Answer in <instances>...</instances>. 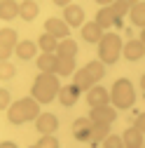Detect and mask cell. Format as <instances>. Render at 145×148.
I'll use <instances>...</instances> for the list:
<instances>
[{
    "instance_id": "cell-1",
    "label": "cell",
    "mask_w": 145,
    "mask_h": 148,
    "mask_svg": "<svg viewBox=\"0 0 145 148\" xmlns=\"http://www.w3.org/2000/svg\"><path fill=\"white\" fill-rule=\"evenodd\" d=\"M59 92H61L59 75H54V73H40V75L33 80L30 97L38 103H51L54 99H59Z\"/></svg>"
},
{
    "instance_id": "cell-2",
    "label": "cell",
    "mask_w": 145,
    "mask_h": 148,
    "mask_svg": "<svg viewBox=\"0 0 145 148\" xmlns=\"http://www.w3.org/2000/svg\"><path fill=\"white\" fill-rule=\"evenodd\" d=\"M42 113H40V103L35 101L33 97H24V99H16L9 110H7V120L12 125H24V122H35Z\"/></svg>"
},
{
    "instance_id": "cell-3",
    "label": "cell",
    "mask_w": 145,
    "mask_h": 148,
    "mask_svg": "<svg viewBox=\"0 0 145 148\" xmlns=\"http://www.w3.org/2000/svg\"><path fill=\"white\" fill-rule=\"evenodd\" d=\"M103 75H105V64L103 61H89L84 68H80L72 75V85L80 92H89L103 80Z\"/></svg>"
},
{
    "instance_id": "cell-4",
    "label": "cell",
    "mask_w": 145,
    "mask_h": 148,
    "mask_svg": "<svg viewBox=\"0 0 145 148\" xmlns=\"http://www.w3.org/2000/svg\"><path fill=\"white\" fill-rule=\"evenodd\" d=\"M124 54V42L117 33H105L98 42V61L103 64H117V59Z\"/></svg>"
},
{
    "instance_id": "cell-5",
    "label": "cell",
    "mask_w": 145,
    "mask_h": 148,
    "mask_svg": "<svg viewBox=\"0 0 145 148\" xmlns=\"http://www.w3.org/2000/svg\"><path fill=\"white\" fill-rule=\"evenodd\" d=\"M110 101L115 108H131L136 103V92H133L131 80H126V78L115 80L110 87Z\"/></svg>"
},
{
    "instance_id": "cell-6",
    "label": "cell",
    "mask_w": 145,
    "mask_h": 148,
    "mask_svg": "<svg viewBox=\"0 0 145 148\" xmlns=\"http://www.w3.org/2000/svg\"><path fill=\"white\" fill-rule=\"evenodd\" d=\"M19 38H16V31L12 28H0V61H7L12 54L16 52Z\"/></svg>"
},
{
    "instance_id": "cell-7",
    "label": "cell",
    "mask_w": 145,
    "mask_h": 148,
    "mask_svg": "<svg viewBox=\"0 0 145 148\" xmlns=\"http://www.w3.org/2000/svg\"><path fill=\"white\" fill-rule=\"evenodd\" d=\"M89 120L94 125H112L117 120V108L115 106H101L89 110Z\"/></svg>"
},
{
    "instance_id": "cell-8",
    "label": "cell",
    "mask_w": 145,
    "mask_h": 148,
    "mask_svg": "<svg viewBox=\"0 0 145 148\" xmlns=\"http://www.w3.org/2000/svg\"><path fill=\"white\" fill-rule=\"evenodd\" d=\"M91 132H94V122L89 118H77L72 122V136L77 141H84V143H91Z\"/></svg>"
},
{
    "instance_id": "cell-9",
    "label": "cell",
    "mask_w": 145,
    "mask_h": 148,
    "mask_svg": "<svg viewBox=\"0 0 145 148\" xmlns=\"http://www.w3.org/2000/svg\"><path fill=\"white\" fill-rule=\"evenodd\" d=\"M45 33L54 35L56 40H66L70 35V26L63 21V19H56V16H51V19L45 21Z\"/></svg>"
},
{
    "instance_id": "cell-10",
    "label": "cell",
    "mask_w": 145,
    "mask_h": 148,
    "mask_svg": "<svg viewBox=\"0 0 145 148\" xmlns=\"http://www.w3.org/2000/svg\"><path fill=\"white\" fill-rule=\"evenodd\" d=\"M87 103L91 108H101V106H110V89H105L101 85H96L94 89L87 92Z\"/></svg>"
},
{
    "instance_id": "cell-11",
    "label": "cell",
    "mask_w": 145,
    "mask_h": 148,
    "mask_svg": "<svg viewBox=\"0 0 145 148\" xmlns=\"http://www.w3.org/2000/svg\"><path fill=\"white\" fill-rule=\"evenodd\" d=\"M35 129H38L42 136H51L59 129V118L54 113H42L38 120H35Z\"/></svg>"
},
{
    "instance_id": "cell-12",
    "label": "cell",
    "mask_w": 145,
    "mask_h": 148,
    "mask_svg": "<svg viewBox=\"0 0 145 148\" xmlns=\"http://www.w3.org/2000/svg\"><path fill=\"white\" fill-rule=\"evenodd\" d=\"M63 21L70 26V28H82L87 21H84V10L80 5H68L63 10Z\"/></svg>"
},
{
    "instance_id": "cell-13",
    "label": "cell",
    "mask_w": 145,
    "mask_h": 148,
    "mask_svg": "<svg viewBox=\"0 0 145 148\" xmlns=\"http://www.w3.org/2000/svg\"><path fill=\"white\" fill-rule=\"evenodd\" d=\"M103 28L96 24V21H87L84 26H82V38L87 40V42H101L103 40Z\"/></svg>"
},
{
    "instance_id": "cell-14",
    "label": "cell",
    "mask_w": 145,
    "mask_h": 148,
    "mask_svg": "<svg viewBox=\"0 0 145 148\" xmlns=\"http://www.w3.org/2000/svg\"><path fill=\"white\" fill-rule=\"evenodd\" d=\"M77 99H80V89H77L75 85H66V87H61V92H59V101H61V106L70 108V106L77 103Z\"/></svg>"
},
{
    "instance_id": "cell-15",
    "label": "cell",
    "mask_w": 145,
    "mask_h": 148,
    "mask_svg": "<svg viewBox=\"0 0 145 148\" xmlns=\"http://www.w3.org/2000/svg\"><path fill=\"white\" fill-rule=\"evenodd\" d=\"M103 31L105 28H112L115 26V21H117V16H115V12H112V7L108 5V7H101L98 12H96V19H94Z\"/></svg>"
},
{
    "instance_id": "cell-16",
    "label": "cell",
    "mask_w": 145,
    "mask_h": 148,
    "mask_svg": "<svg viewBox=\"0 0 145 148\" xmlns=\"http://www.w3.org/2000/svg\"><path fill=\"white\" fill-rule=\"evenodd\" d=\"M124 57L129 59V61H138L145 57V45L140 40H129L124 45Z\"/></svg>"
},
{
    "instance_id": "cell-17",
    "label": "cell",
    "mask_w": 145,
    "mask_h": 148,
    "mask_svg": "<svg viewBox=\"0 0 145 148\" xmlns=\"http://www.w3.org/2000/svg\"><path fill=\"white\" fill-rule=\"evenodd\" d=\"M122 139H124V146H126V148H143V146H145L143 132H138L136 127H129V129L122 134Z\"/></svg>"
},
{
    "instance_id": "cell-18",
    "label": "cell",
    "mask_w": 145,
    "mask_h": 148,
    "mask_svg": "<svg viewBox=\"0 0 145 148\" xmlns=\"http://www.w3.org/2000/svg\"><path fill=\"white\" fill-rule=\"evenodd\" d=\"M56 64H59V57L56 54H40L38 57V68L42 71V73H54L56 75Z\"/></svg>"
},
{
    "instance_id": "cell-19",
    "label": "cell",
    "mask_w": 145,
    "mask_h": 148,
    "mask_svg": "<svg viewBox=\"0 0 145 148\" xmlns=\"http://www.w3.org/2000/svg\"><path fill=\"white\" fill-rule=\"evenodd\" d=\"M19 7H21V3L3 0V3H0V19H3V21H9V19H14V16H19Z\"/></svg>"
},
{
    "instance_id": "cell-20",
    "label": "cell",
    "mask_w": 145,
    "mask_h": 148,
    "mask_svg": "<svg viewBox=\"0 0 145 148\" xmlns=\"http://www.w3.org/2000/svg\"><path fill=\"white\" fill-rule=\"evenodd\" d=\"M35 52H38V45H35L33 40H19V45H16V57L19 59H24V61H28V59H33L35 57Z\"/></svg>"
},
{
    "instance_id": "cell-21",
    "label": "cell",
    "mask_w": 145,
    "mask_h": 148,
    "mask_svg": "<svg viewBox=\"0 0 145 148\" xmlns=\"http://www.w3.org/2000/svg\"><path fill=\"white\" fill-rule=\"evenodd\" d=\"M59 42H61V40H56V38L49 35V33H42L40 38H38V47H40L45 54H56V52H59Z\"/></svg>"
},
{
    "instance_id": "cell-22",
    "label": "cell",
    "mask_w": 145,
    "mask_h": 148,
    "mask_svg": "<svg viewBox=\"0 0 145 148\" xmlns=\"http://www.w3.org/2000/svg\"><path fill=\"white\" fill-rule=\"evenodd\" d=\"M56 57H63V59H75L77 57V42L72 40V38H66L59 42V52H56Z\"/></svg>"
},
{
    "instance_id": "cell-23",
    "label": "cell",
    "mask_w": 145,
    "mask_h": 148,
    "mask_svg": "<svg viewBox=\"0 0 145 148\" xmlns=\"http://www.w3.org/2000/svg\"><path fill=\"white\" fill-rule=\"evenodd\" d=\"M38 14H40L38 3H33V0H24V3H21V7H19V16H21L24 21H33Z\"/></svg>"
},
{
    "instance_id": "cell-24",
    "label": "cell",
    "mask_w": 145,
    "mask_h": 148,
    "mask_svg": "<svg viewBox=\"0 0 145 148\" xmlns=\"http://www.w3.org/2000/svg\"><path fill=\"white\" fill-rule=\"evenodd\" d=\"M129 16H131V24H133V26L145 28V3H133Z\"/></svg>"
},
{
    "instance_id": "cell-25",
    "label": "cell",
    "mask_w": 145,
    "mask_h": 148,
    "mask_svg": "<svg viewBox=\"0 0 145 148\" xmlns=\"http://www.w3.org/2000/svg\"><path fill=\"white\" fill-rule=\"evenodd\" d=\"M77 68H75V59H63L59 57V64H56V75H75Z\"/></svg>"
},
{
    "instance_id": "cell-26",
    "label": "cell",
    "mask_w": 145,
    "mask_h": 148,
    "mask_svg": "<svg viewBox=\"0 0 145 148\" xmlns=\"http://www.w3.org/2000/svg\"><path fill=\"white\" fill-rule=\"evenodd\" d=\"M108 136H110V125H94V132H91V143H103Z\"/></svg>"
},
{
    "instance_id": "cell-27",
    "label": "cell",
    "mask_w": 145,
    "mask_h": 148,
    "mask_svg": "<svg viewBox=\"0 0 145 148\" xmlns=\"http://www.w3.org/2000/svg\"><path fill=\"white\" fill-rule=\"evenodd\" d=\"M131 5H133V3H126V0H119V3H112L110 7H112V12H115V16L119 19V16H124V14H129V12H131Z\"/></svg>"
},
{
    "instance_id": "cell-28",
    "label": "cell",
    "mask_w": 145,
    "mask_h": 148,
    "mask_svg": "<svg viewBox=\"0 0 145 148\" xmlns=\"http://www.w3.org/2000/svg\"><path fill=\"white\" fill-rule=\"evenodd\" d=\"M14 73H16V68H14L9 61H0V80H9V78H14Z\"/></svg>"
},
{
    "instance_id": "cell-29",
    "label": "cell",
    "mask_w": 145,
    "mask_h": 148,
    "mask_svg": "<svg viewBox=\"0 0 145 148\" xmlns=\"http://www.w3.org/2000/svg\"><path fill=\"white\" fill-rule=\"evenodd\" d=\"M103 148H126V146H124V139H122V136L110 134V136L103 141Z\"/></svg>"
},
{
    "instance_id": "cell-30",
    "label": "cell",
    "mask_w": 145,
    "mask_h": 148,
    "mask_svg": "<svg viewBox=\"0 0 145 148\" xmlns=\"http://www.w3.org/2000/svg\"><path fill=\"white\" fill-rule=\"evenodd\" d=\"M38 146L40 148H61V143H59V139L56 136H40V141H38Z\"/></svg>"
},
{
    "instance_id": "cell-31",
    "label": "cell",
    "mask_w": 145,
    "mask_h": 148,
    "mask_svg": "<svg viewBox=\"0 0 145 148\" xmlns=\"http://www.w3.org/2000/svg\"><path fill=\"white\" fill-rule=\"evenodd\" d=\"M9 106H12V97H9V89H0V108L9 110Z\"/></svg>"
},
{
    "instance_id": "cell-32",
    "label": "cell",
    "mask_w": 145,
    "mask_h": 148,
    "mask_svg": "<svg viewBox=\"0 0 145 148\" xmlns=\"http://www.w3.org/2000/svg\"><path fill=\"white\" fill-rule=\"evenodd\" d=\"M133 127L138 129V132H143V134H145V113L136 115V120H133Z\"/></svg>"
},
{
    "instance_id": "cell-33",
    "label": "cell",
    "mask_w": 145,
    "mask_h": 148,
    "mask_svg": "<svg viewBox=\"0 0 145 148\" xmlns=\"http://www.w3.org/2000/svg\"><path fill=\"white\" fill-rule=\"evenodd\" d=\"M0 148H16V143H14V141H3Z\"/></svg>"
},
{
    "instance_id": "cell-34",
    "label": "cell",
    "mask_w": 145,
    "mask_h": 148,
    "mask_svg": "<svg viewBox=\"0 0 145 148\" xmlns=\"http://www.w3.org/2000/svg\"><path fill=\"white\" fill-rule=\"evenodd\" d=\"M138 40H140V42H143V45H145V28H143V31H140V38H138Z\"/></svg>"
},
{
    "instance_id": "cell-35",
    "label": "cell",
    "mask_w": 145,
    "mask_h": 148,
    "mask_svg": "<svg viewBox=\"0 0 145 148\" xmlns=\"http://www.w3.org/2000/svg\"><path fill=\"white\" fill-rule=\"evenodd\" d=\"M140 87H143V89H145V75H143V78H140Z\"/></svg>"
},
{
    "instance_id": "cell-36",
    "label": "cell",
    "mask_w": 145,
    "mask_h": 148,
    "mask_svg": "<svg viewBox=\"0 0 145 148\" xmlns=\"http://www.w3.org/2000/svg\"><path fill=\"white\" fill-rule=\"evenodd\" d=\"M28 148H40V146H38V143H35V146H28Z\"/></svg>"
},
{
    "instance_id": "cell-37",
    "label": "cell",
    "mask_w": 145,
    "mask_h": 148,
    "mask_svg": "<svg viewBox=\"0 0 145 148\" xmlns=\"http://www.w3.org/2000/svg\"><path fill=\"white\" fill-rule=\"evenodd\" d=\"M143 148H145V146H143Z\"/></svg>"
}]
</instances>
